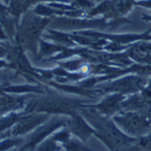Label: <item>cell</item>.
Returning a JSON list of instances; mask_svg holds the SVG:
<instances>
[{"instance_id":"cell-5","label":"cell","mask_w":151,"mask_h":151,"mask_svg":"<svg viewBox=\"0 0 151 151\" xmlns=\"http://www.w3.org/2000/svg\"><path fill=\"white\" fill-rule=\"evenodd\" d=\"M68 120L69 117H64V116H55L52 119H50L48 121L39 126L36 129H34L30 133L28 142L24 143L19 150H35V147L44 139H46L48 135L53 134L60 127H65L68 123Z\"/></svg>"},{"instance_id":"cell-24","label":"cell","mask_w":151,"mask_h":151,"mask_svg":"<svg viewBox=\"0 0 151 151\" xmlns=\"http://www.w3.org/2000/svg\"><path fill=\"white\" fill-rule=\"evenodd\" d=\"M3 3H4L5 5H7V4L10 3V0H3Z\"/></svg>"},{"instance_id":"cell-16","label":"cell","mask_w":151,"mask_h":151,"mask_svg":"<svg viewBox=\"0 0 151 151\" xmlns=\"http://www.w3.org/2000/svg\"><path fill=\"white\" fill-rule=\"evenodd\" d=\"M82 142L83 140L79 139V138H70L68 142L62 144V146L65 151H91Z\"/></svg>"},{"instance_id":"cell-2","label":"cell","mask_w":151,"mask_h":151,"mask_svg":"<svg viewBox=\"0 0 151 151\" xmlns=\"http://www.w3.org/2000/svg\"><path fill=\"white\" fill-rule=\"evenodd\" d=\"M82 102L75 98H65L57 94L40 96L39 98H33L26 103L22 114L29 112H41L48 115H67L71 116L75 112L80 111Z\"/></svg>"},{"instance_id":"cell-15","label":"cell","mask_w":151,"mask_h":151,"mask_svg":"<svg viewBox=\"0 0 151 151\" xmlns=\"http://www.w3.org/2000/svg\"><path fill=\"white\" fill-rule=\"evenodd\" d=\"M85 65V59L83 58H75V59H69L67 62H59V67L67 69L68 71L71 73H78L81 71Z\"/></svg>"},{"instance_id":"cell-22","label":"cell","mask_w":151,"mask_h":151,"mask_svg":"<svg viewBox=\"0 0 151 151\" xmlns=\"http://www.w3.org/2000/svg\"><path fill=\"white\" fill-rule=\"evenodd\" d=\"M9 9H7V5H5L3 1H0V15H3L4 12H6Z\"/></svg>"},{"instance_id":"cell-11","label":"cell","mask_w":151,"mask_h":151,"mask_svg":"<svg viewBox=\"0 0 151 151\" xmlns=\"http://www.w3.org/2000/svg\"><path fill=\"white\" fill-rule=\"evenodd\" d=\"M64 48L65 47L62 45H58L56 42H48V41H45L44 39H41L39 42V51H37L35 59L40 60L41 58H51V57L56 56L57 53L62 52Z\"/></svg>"},{"instance_id":"cell-18","label":"cell","mask_w":151,"mask_h":151,"mask_svg":"<svg viewBox=\"0 0 151 151\" xmlns=\"http://www.w3.org/2000/svg\"><path fill=\"white\" fill-rule=\"evenodd\" d=\"M70 131L67 128V127H64L63 129H60V131H56L51 137L53 138V139L57 142V143H60V144H64L65 142H68L69 139H70Z\"/></svg>"},{"instance_id":"cell-6","label":"cell","mask_w":151,"mask_h":151,"mask_svg":"<svg viewBox=\"0 0 151 151\" xmlns=\"http://www.w3.org/2000/svg\"><path fill=\"white\" fill-rule=\"evenodd\" d=\"M50 120L48 114H41V112H29V114H22L16 124L11 128L12 137H22L28 133H32L39 126Z\"/></svg>"},{"instance_id":"cell-26","label":"cell","mask_w":151,"mask_h":151,"mask_svg":"<svg viewBox=\"0 0 151 151\" xmlns=\"http://www.w3.org/2000/svg\"><path fill=\"white\" fill-rule=\"evenodd\" d=\"M10 151H19V150H16V149H12V150H10Z\"/></svg>"},{"instance_id":"cell-13","label":"cell","mask_w":151,"mask_h":151,"mask_svg":"<svg viewBox=\"0 0 151 151\" xmlns=\"http://www.w3.org/2000/svg\"><path fill=\"white\" fill-rule=\"evenodd\" d=\"M21 116H22V112L12 111V112H9V114L0 117V134L11 129L16 124V122L19 120Z\"/></svg>"},{"instance_id":"cell-17","label":"cell","mask_w":151,"mask_h":151,"mask_svg":"<svg viewBox=\"0 0 151 151\" xmlns=\"http://www.w3.org/2000/svg\"><path fill=\"white\" fill-rule=\"evenodd\" d=\"M35 151H60V146L52 137H47L35 147Z\"/></svg>"},{"instance_id":"cell-25","label":"cell","mask_w":151,"mask_h":151,"mask_svg":"<svg viewBox=\"0 0 151 151\" xmlns=\"http://www.w3.org/2000/svg\"><path fill=\"white\" fill-rule=\"evenodd\" d=\"M19 151H34V150H19Z\"/></svg>"},{"instance_id":"cell-1","label":"cell","mask_w":151,"mask_h":151,"mask_svg":"<svg viewBox=\"0 0 151 151\" xmlns=\"http://www.w3.org/2000/svg\"><path fill=\"white\" fill-rule=\"evenodd\" d=\"M52 21L53 18L37 16L33 10L27 11L19 19L14 42L18 44L24 48V51L30 52L36 57L39 51V42L42 39L44 32Z\"/></svg>"},{"instance_id":"cell-4","label":"cell","mask_w":151,"mask_h":151,"mask_svg":"<svg viewBox=\"0 0 151 151\" xmlns=\"http://www.w3.org/2000/svg\"><path fill=\"white\" fill-rule=\"evenodd\" d=\"M147 80L143 76H137V75H127L122 76L117 80L110 81L106 85H103L102 88H98L99 93H121V94H133L140 92L145 88Z\"/></svg>"},{"instance_id":"cell-14","label":"cell","mask_w":151,"mask_h":151,"mask_svg":"<svg viewBox=\"0 0 151 151\" xmlns=\"http://www.w3.org/2000/svg\"><path fill=\"white\" fill-rule=\"evenodd\" d=\"M23 144H24V139L22 137H7L0 140V151H10L14 147Z\"/></svg>"},{"instance_id":"cell-12","label":"cell","mask_w":151,"mask_h":151,"mask_svg":"<svg viewBox=\"0 0 151 151\" xmlns=\"http://www.w3.org/2000/svg\"><path fill=\"white\" fill-rule=\"evenodd\" d=\"M33 7L32 0H10V3L7 4L9 12L14 16L17 21L21 19V17L26 14L27 11Z\"/></svg>"},{"instance_id":"cell-8","label":"cell","mask_w":151,"mask_h":151,"mask_svg":"<svg viewBox=\"0 0 151 151\" xmlns=\"http://www.w3.org/2000/svg\"><path fill=\"white\" fill-rule=\"evenodd\" d=\"M126 99L124 94L121 93H109L105 96L98 104L92 105L98 112H100L102 115L111 117L115 116L122 111V104L123 100Z\"/></svg>"},{"instance_id":"cell-9","label":"cell","mask_w":151,"mask_h":151,"mask_svg":"<svg viewBox=\"0 0 151 151\" xmlns=\"http://www.w3.org/2000/svg\"><path fill=\"white\" fill-rule=\"evenodd\" d=\"M42 39H51L53 42L62 45L64 47H74L78 44L74 41V39L71 37V34L63 32V30H57V29H46V34L42 35Z\"/></svg>"},{"instance_id":"cell-7","label":"cell","mask_w":151,"mask_h":151,"mask_svg":"<svg viewBox=\"0 0 151 151\" xmlns=\"http://www.w3.org/2000/svg\"><path fill=\"white\" fill-rule=\"evenodd\" d=\"M65 127L70 131V133L73 135H75L76 138H79V139H81L83 142L86 139H88L91 135L96 134V129L79 111L73 114L71 116H69V120H68V123Z\"/></svg>"},{"instance_id":"cell-21","label":"cell","mask_w":151,"mask_h":151,"mask_svg":"<svg viewBox=\"0 0 151 151\" xmlns=\"http://www.w3.org/2000/svg\"><path fill=\"white\" fill-rule=\"evenodd\" d=\"M0 41H1V42L9 41V36H7V34H6V32H5L4 27H3L1 22H0Z\"/></svg>"},{"instance_id":"cell-19","label":"cell","mask_w":151,"mask_h":151,"mask_svg":"<svg viewBox=\"0 0 151 151\" xmlns=\"http://www.w3.org/2000/svg\"><path fill=\"white\" fill-rule=\"evenodd\" d=\"M71 5L75 6L76 9L83 10V11H88V10H91L94 6L92 0H73Z\"/></svg>"},{"instance_id":"cell-23","label":"cell","mask_w":151,"mask_h":151,"mask_svg":"<svg viewBox=\"0 0 151 151\" xmlns=\"http://www.w3.org/2000/svg\"><path fill=\"white\" fill-rule=\"evenodd\" d=\"M147 88H149V90H151V80L147 82Z\"/></svg>"},{"instance_id":"cell-3","label":"cell","mask_w":151,"mask_h":151,"mask_svg":"<svg viewBox=\"0 0 151 151\" xmlns=\"http://www.w3.org/2000/svg\"><path fill=\"white\" fill-rule=\"evenodd\" d=\"M112 120L122 129L132 137H144L151 132V116L137 111H122L112 116Z\"/></svg>"},{"instance_id":"cell-10","label":"cell","mask_w":151,"mask_h":151,"mask_svg":"<svg viewBox=\"0 0 151 151\" xmlns=\"http://www.w3.org/2000/svg\"><path fill=\"white\" fill-rule=\"evenodd\" d=\"M1 90L4 93H9V94H44V90L39 86L35 85H3Z\"/></svg>"},{"instance_id":"cell-20","label":"cell","mask_w":151,"mask_h":151,"mask_svg":"<svg viewBox=\"0 0 151 151\" xmlns=\"http://www.w3.org/2000/svg\"><path fill=\"white\" fill-rule=\"evenodd\" d=\"M135 6H140L151 10V0H135Z\"/></svg>"}]
</instances>
